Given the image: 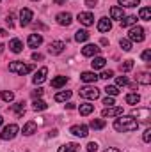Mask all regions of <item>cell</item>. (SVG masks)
Instances as JSON below:
<instances>
[{
	"instance_id": "7402d4cb",
	"label": "cell",
	"mask_w": 151,
	"mask_h": 152,
	"mask_svg": "<svg viewBox=\"0 0 151 152\" xmlns=\"http://www.w3.org/2000/svg\"><path fill=\"white\" fill-rule=\"evenodd\" d=\"M105 64H107V60L103 58V57H96L93 62H91V66H93V69L96 71V69H103L105 67Z\"/></svg>"
},
{
	"instance_id": "ffe728a7",
	"label": "cell",
	"mask_w": 151,
	"mask_h": 152,
	"mask_svg": "<svg viewBox=\"0 0 151 152\" xmlns=\"http://www.w3.org/2000/svg\"><path fill=\"white\" fill-rule=\"evenodd\" d=\"M70 97H71V90H62V92H57L53 99H55L57 103H62V101H68Z\"/></svg>"
},
{
	"instance_id": "7a4b0ae2",
	"label": "cell",
	"mask_w": 151,
	"mask_h": 152,
	"mask_svg": "<svg viewBox=\"0 0 151 152\" xmlns=\"http://www.w3.org/2000/svg\"><path fill=\"white\" fill-rule=\"evenodd\" d=\"M32 69H34V66L23 64V62H18V60H14V62L9 64V71L11 73H16V75H20V76H25L27 73H30Z\"/></svg>"
},
{
	"instance_id": "4fadbf2b",
	"label": "cell",
	"mask_w": 151,
	"mask_h": 152,
	"mask_svg": "<svg viewBox=\"0 0 151 152\" xmlns=\"http://www.w3.org/2000/svg\"><path fill=\"white\" fill-rule=\"evenodd\" d=\"M151 115V110L150 108H137L132 112V117H137V118H142V120H148Z\"/></svg>"
},
{
	"instance_id": "30bf717a",
	"label": "cell",
	"mask_w": 151,
	"mask_h": 152,
	"mask_svg": "<svg viewBox=\"0 0 151 152\" xmlns=\"http://www.w3.org/2000/svg\"><path fill=\"white\" fill-rule=\"evenodd\" d=\"M103 117H121L123 115V108H119V106H109V108H105L103 112H101Z\"/></svg>"
},
{
	"instance_id": "d4e9b609",
	"label": "cell",
	"mask_w": 151,
	"mask_h": 152,
	"mask_svg": "<svg viewBox=\"0 0 151 152\" xmlns=\"http://www.w3.org/2000/svg\"><path fill=\"white\" fill-rule=\"evenodd\" d=\"M135 23H137V16H123V20H121V27H130Z\"/></svg>"
},
{
	"instance_id": "f1b7e54d",
	"label": "cell",
	"mask_w": 151,
	"mask_h": 152,
	"mask_svg": "<svg viewBox=\"0 0 151 152\" xmlns=\"http://www.w3.org/2000/svg\"><path fill=\"white\" fill-rule=\"evenodd\" d=\"M137 83H142V85H150L151 83V76L150 73H141L137 76Z\"/></svg>"
},
{
	"instance_id": "484cf974",
	"label": "cell",
	"mask_w": 151,
	"mask_h": 152,
	"mask_svg": "<svg viewBox=\"0 0 151 152\" xmlns=\"http://www.w3.org/2000/svg\"><path fill=\"white\" fill-rule=\"evenodd\" d=\"M11 110H13V112H16L18 117H21V115L25 113V103H23V101H21V103H16V104H13V106H11Z\"/></svg>"
},
{
	"instance_id": "681fc988",
	"label": "cell",
	"mask_w": 151,
	"mask_h": 152,
	"mask_svg": "<svg viewBox=\"0 0 151 152\" xmlns=\"http://www.w3.org/2000/svg\"><path fill=\"white\" fill-rule=\"evenodd\" d=\"M105 152H121V151H119V149H115V147H109Z\"/></svg>"
},
{
	"instance_id": "4dcf8cb0",
	"label": "cell",
	"mask_w": 151,
	"mask_h": 152,
	"mask_svg": "<svg viewBox=\"0 0 151 152\" xmlns=\"http://www.w3.org/2000/svg\"><path fill=\"white\" fill-rule=\"evenodd\" d=\"M93 110H94V104H80V108H78L80 115H89L93 113Z\"/></svg>"
},
{
	"instance_id": "e575fe53",
	"label": "cell",
	"mask_w": 151,
	"mask_h": 152,
	"mask_svg": "<svg viewBox=\"0 0 151 152\" xmlns=\"http://www.w3.org/2000/svg\"><path fill=\"white\" fill-rule=\"evenodd\" d=\"M123 7H137L141 4V0H117Z\"/></svg>"
},
{
	"instance_id": "8992f818",
	"label": "cell",
	"mask_w": 151,
	"mask_h": 152,
	"mask_svg": "<svg viewBox=\"0 0 151 152\" xmlns=\"http://www.w3.org/2000/svg\"><path fill=\"white\" fill-rule=\"evenodd\" d=\"M32 16H34V12L30 11V9H21L20 11V25L21 27H29L30 25V21H32Z\"/></svg>"
},
{
	"instance_id": "b9f144b4",
	"label": "cell",
	"mask_w": 151,
	"mask_h": 152,
	"mask_svg": "<svg viewBox=\"0 0 151 152\" xmlns=\"http://www.w3.org/2000/svg\"><path fill=\"white\" fill-rule=\"evenodd\" d=\"M142 140H144L146 143H150V142H151V129H150V127L144 131V136H142Z\"/></svg>"
},
{
	"instance_id": "cb8c5ba5",
	"label": "cell",
	"mask_w": 151,
	"mask_h": 152,
	"mask_svg": "<svg viewBox=\"0 0 151 152\" xmlns=\"http://www.w3.org/2000/svg\"><path fill=\"white\" fill-rule=\"evenodd\" d=\"M78 147H80L78 143H64V145L59 147V152H76Z\"/></svg>"
},
{
	"instance_id": "8d00e7d4",
	"label": "cell",
	"mask_w": 151,
	"mask_h": 152,
	"mask_svg": "<svg viewBox=\"0 0 151 152\" xmlns=\"http://www.w3.org/2000/svg\"><path fill=\"white\" fill-rule=\"evenodd\" d=\"M105 92H107V94H109V96H117V94H119V88H117V87H114V85H107V87H105Z\"/></svg>"
},
{
	"instance_id": "ee69618b",
	"label": "cell",
	"mask_w": 151,
	"mask_h": 152,
	"mask_svg": "<svg viewBox=\"0 0 151 152\" xmlns=\"http://www.w3.org/2000/svg\"><path fill=\"white\" fill-rule=\"evenodd\" d=\"M141 57H142V60H146V62H150V60H151V51H150V50H146V51H142V55H141Z\"/></svg>"
},
{
	"instance_id": "277c9868",
	"label": "cell",
	"mask_w": 151,
	"mask_h": 152,
	"mask_svg": "<svg viewBox=\"0 0 151 152\" xmlns=\"http://www.w3.org/2000/svg\"><path fill=\"white\" fill-rule=\"evenodd\" d=\"M18 131H20V129H18V126H16V124H9V126H5V127H4V131H2V134H0V138H2V140H5V142H7V140H13V138L18 134Z\"/></svg>"
},
{
	"instance_id": "bcb514c9",
	"label": "cell",
	"mask_w": 151,
	"mask_h": 152,
	"mask_svg": "<svg viewBox=\"0 0 151 152\" xmlns=\"http://www.w3.org/2000/svg\"><path fill=\"white\" fill-rule=\"evenodd\" d=\"M13 20H14V16H13V14H7L5 21H7V25H9V27H13V25H14V21H13Z\"/></svg>"
},
{
	"instance_id": "db71d44e",
	"label": "cell",
	"mask_w": 151,
	"mask_h": 152,
	"mask_svg": "<svg viewBox=\"0 0 151 152\" xmlns=\"http://www.w3.org/2000/svg\"><path fill=\"white\" fill-rule=\"evenodd\" d=\"M0 2H2V0H0Z\"/></svg>"
},
{
	"instance_id": "d6a6232c",
	"label": "cell",
	"mask_w": 151,
	"mask_h": 152,
	"mask_svg": "<svg viewBox=\"0 0 151 152\" xmlns=\"http://www.w3.org/2000/svg\"><path fill=\"white\" fill-rule=\"evenodd\" d=\"M89 126H91L93 129H103V127H105V120H101V118H93Z\"/></svg>"
},
{
	"instance_id": "f907efd6",
	"label": "cell",
	"mask_w": 151,
	"mask_h": 152,
	"mask_svg": "<svg viewBox=\"0 0 151 152\" xmlns=\"http://www.w3.org/2000/svg\"><path fill=\"white\" fill-rule=\"evenodd\" d=\"M66 108H68V110H75V103H68Z\"/></svg>"
},
{
	"instance_id": "9a60e30c",
	"label": "cell",
	"mask_w": 151,
	"mask_h": 152,
	"mask_svg": "<svg viewBox=\"0 0 151 152\" xmlns=\"http://www.w3.org/2000/svg\"><path fill=\"white\" fill-rule=\"evenodd\" d=\"M27 44H29L30 48H38V46L43 44V37H41L39 34H30L29 39H27Z\"/></svg>"
},
{
	"instance_id": "836d02e7",
	"label": "cell",
	"mask_w": 151,
	"mask_h": 152,
	"mask_svg": "<svg viewBox=\"0 0 151 152\" xmlns=\"http://www.w3.org/2000/svg\"><path fill=\"white\" fill-rule=\"evenodd\" d=\"M119 69H121L123 73H128V71H132V69H133V60H124V62L119 66Z\"/></svg>"
},
{
	"instance_id": "f6af8a7d",
	"label": "cell",
	"mask_w": 151,
	"mask_h": 152,
	"mask_svg": "<svg viewBox=\"0 0 151 152\" xmlns=\"http://www.w3.org/2000/svg\"><path fill=\"white\" fill-rule=\"evenodd\" d=\"M87 151L89 152H96L98 151V145H96L94 142H91V143H87Z\"/></svg>"
},
{
	"instance_id": "83f0119b",
	"label": "cell",
	"mask_w": 151,
	"mask_h": 152,
	"mask_svg": "<svg viewBox=\"0 0 151 152\" xmlns=\"http://www.w3.org/2000/svg\"><path fill=\"white\" fill-rule=\"evenodd\" d=\"M32 108H34L36 112H43V110H46V108H48V104H46L44 101H41V99H34Z\"/></svg>"
},
{
	"instance_id": "ba28073f",
	"label": "cell",
	"mask_w": 151,
	"mask_h": 152,
	"mask_svg": "<svg viewBox=\"0 0 151 152\" xmlns=\"http://www.w3.org/2000/svg\"><path fill=\"white\" fill-rule=\"evenodd\" d=\"M70 133L75 134V136H80V138H85V136L89 134V129H87V126H84V124H76V126H71Z\"/></svg>"
},
{
	"instance_id": "5b68a950",
	"label": "cell",
	"mask_w": 151,
	"mask_h": 152,
	"mask_svg": "<svg viewBox=\"0 0 151 152\" xmlns=\"http://www.w3.org/2000/svg\"><path fill=\"white\" fill-rule=\"evenodd\" d=\"M80 96L85 99H98L100 97V90L96 87H82L80 88Z\"/></svg>"
},
{
	"instance_id": "4316f807",
	"label": "cell",
	"mask_w": 151,
	"mask_h": 152,
	"mask_svg": "<svg viewBox=\"0 0 151 152\" xmlns=\"http://www.w3.org/2000/svg\"><path fill=\"white\" fill-rule=\"evenodd\" d=\"M139 18L144 20V21H150L151 20V9L150 7H142V9L139 11Z\"/></svg>"
},
{
	"instance_id": "e0dca14e",
	"label": "cell",
	"mask_w": 151,
	"mask_h": 152,
	"mask_svg": "<svg viewBox=\"0 0 151 152\" xmlns=\"http://www.w3.org/2000/svg\"><path fill=\"white\" fill-rule=\"evenodd\" d=\"M80 80H82V81H85V83H96L98 76H96V73L85 71V73H82V75H80Z\"/></svg>"
},
{
	"instance_id": "603a6c76",
	"label": "cell",
	"mask_w": 151,
	"mask_h": 152,
	"mask_svg": "<svg viewBox=\"0 0 151 152\" xmlns=\"http://www.w3.org/2000/svg\"><path fill=\"white\" fill-rule=\"evenodd\" d=\"M66 81H68V78H66V76H57V78H53V80H52V87H53V88H61V87H64V85H66Z\"/></svg>"
},
{
	"instance_id": "d6986e66",
	"label": "cell",
	"mask_w": 151,
	"mask_h": 152,
	"mask_svg": "<svg viewBox=\"0 0 151 152\" xmlns=\"http://www.w3.org/2000/svg\"><path fill=\"white\" fill-rule=\"evenodd\" d=\"M38 131V126H36V122H27L25 126H23V134H27V136H30V134H34Z\"/></svg>"
},
{
	"instance_id": "7dc6e473",
	"label": "cell",
	"mask_w": 151,
	"mask_h": 152,
	"mask_svg": "<svg viewBox=\"0 0 151 152\" xmlns=\"http://www.w3.org/2000/svg\"><path fill=\"white\" fill-rule=\"evenodd\" d=\"M85 5H87L89 9H93V7L96 5V0H85Z\"/></svg>"
},
{
	"instance_id": "1f68e13d",
	"label": "cell",
	"mask_w": 151,
	"mask_h": 152,
	"mask_svg": "<svg viewBox=\"0 0 151 152\" xmlns=\"http://www.w3.org/2000/svg\"><path fill=\"white\" fill-rule=\"evenodd\" d=\"M87 39H89V32L87 30H78L75 34V41H78V42H84Z\"/></svg>"
},
{
	"instance_id": "f5cc1de1",
	"label": "cell",
	"mask_w": 151,
	"mask_h": 152,
	"mask_svg": "<svg viewBox=\"0 0 151 152\" xmlns=\"http://www.w3.org/2000/svg\"><path fill=\"white\" fill-rule=\"evenodd\" d=\"M2 122H4V117H0V126H2Z\"/></svg>"
},
{
	"instance_id": "3957f363",
	"label": "cell",
	"mask_w": 151,
	"mask_h": 152,
	"mask_svg": "<svg viewBox=\"0 0 151 152\" xmlns=\"http://www.w3.org/2000/svg\"><path fill=\"white\" fill-rule=\"evenodd\" d=\"M144 37H146V36H144V28H142V27L133 25V27L130 28V32H128V39L133 41V42H142Z\"/></svg>"
},
{
	"instance_id": "5bb4252c",
	"label": "cell",
	"mask_w": 151,
	"mask_h": 152,
	"mask_svg": "<svg viewBox=\"0 0 151 152\" xmlns=\"http://www.w3.org/2000/svg\"><path fill=\"white\" fill-rule=\"evenodd\" d=\"M46 75H48V67H41L38 73L34 75V78H32V81L36 83V85H41L44 80H46Z\"/></svg>"
},
{
	"instance_id": "ac0fdd59",
	"label": "cell",
	"mask_w": 151,
	"mask_h": 152,
	"mask_svg": "<svg viewBox=\"0 0 151 152\" xmlns=\"http://www.w3.org/2000/svg\"><path fill=\"white\" fill-rule=\"evenodd\" d=\"M9 50H11L13 53H20V51L23 50V42H21L20 39H13V41L9 42Z\"/></svg>"
},
{
	"instance_id": "7bdbcfd3",
	"label": "cell",
	"mask_w": 151,
	"mask_h": 152,
	"mask_svg": "<svg viewBox=\"0 0 151 152\" xmlns=\"http://www.w3.org/2000/svg\"><path fill=\"white\" fill-rule=\"evenodd\" d=\"M43 94H44V90H43V88H36V90H32V97H34V99L41 97Z\"/></svg>"
},
{
	"instance_id": "c3c4849f",
	"label": "cell",
	"mask_w": 151,
	"mask_h": 152,
	"mask_svg": "<svg viewBox=\"0 0 151 152\" xmlns=\"http://www.w3.org/2000/svg\"><path fill=\"white\" fill-rule=\"evenodd\" d=\"M32 58L34 60H43V55L41 53H32Z\"/></svg>"
},
{
	"instance_id": "60d3db41",
	"label": "cell",
	"mask_w": 151,
	"mask_h": 152,
	"mask_svg": "<svg viewBox=\"0 0 151 152\" xmlns=\"http://www.w3.org/2000/svg\"><path fill=\"white\" fill-rule=\"evenodd\" d=\"M117 85H119V87L128 85V78H126V76H119V78H117Z\"/></svg>"
},
{
	"instance_id": "74e56055",
	"label": "cell",
	"mask_w": 151,
	"mask_h": 152,
	"mask_svg": "<svg viewBox=\"0 0 151 152\" xmlns=\"http://www.w3.org/2000/svg\"><path fill=\"white\" fill-rule=\"evenodd\" d=\"M2 99L7 101V103H11V101L14 99V94H13L11 90H4V92H2Z\"/></svg>"
},
{
	"instance_id": "d590c367",
	"label": "cell",
	"mask_w": 151,
	"mask_h": 152,
	"mask_svg": "<svg viewBox=\"0 0 151 152\" xmlns=\"http://www.w3.org/2000/svg\"><path fill=\"white\" fill-rule=\"evenodd\" d=\"M119 46H121L123 51H130V50H132V41H130V39H121V41H119Z\"/></svg>"
},
{
	"instance_id": "6da1fadb",
	"label": "cell",
	"mask_w": 151,
	"mask_h": 152,
	"mask_svg": "<svg viewBox=\"0 0 151 152\" xmlns=\"http://www.w3.org/2000/svg\"><path fill=\"white\" fill-rule=\"evenodd\" d=\"M114 129L119 133H130L139 129V122L135 120V117H121L114 122Z\"/></svg>"
},
{
	"instance_id": "2e32d148",
	"label": "cell",
	"mask_w": 151,
	"mask_h": 152,
	"mask_svg": "<svg viewBox=\"0 0 151 152\" xmlns=\"http://www.w3.org/2000/svg\"><path fill=\"white\" fill-rule=\"evenodd\" d=\"M110 28H112V23H110L109 18H101V20L98 21V30H100V32H109Z\"/></svg>"
},
{
	"instance_id": "816d5d0a",
	"label": "cell",
	"mask_w": 151,
	"mask_h": 152,
	"mask_svg": "<svg viewBox=\"0 0 151 152\" xmlns=\"http://www.w3.org/2000/svg\"><path fill=\"white\" fill-rule=\"evenodd\" d=\"M55 4H59V5H62V4H64V0H55Z\"/></svg>"
},
{
	"instance_id": "8fae6325",
	"label": "cell",
	"mask_w": 151,
	"mask_h": 152,
	"mask_svg": "<svg viewBox=\"0 0 151 152\" xmlns=\"http://www.w3.org/2000/svg\"><path fill=\"white\" fill-rule=\"evenodd\" d=\"M71 21H73V16H71L70 12H61V14H57V23H59V25L68 27V25H71Z\"/></svg>"
},
{
	"instance_id": "f35d334b",
	"label": "cell",
	"mask_w": 151,
	"mask_h": 152,
	"mask_svg": "<svg viewBox=\"0 0 151 152\" xmlns=\"http://www.w3.org/2000/svg\"><path fill=\"white\" fill-rule=\"evenodd\" d=\"M112 76H114V71H110V69H109V71H103V73L98 76V78H101V80H110Z\"/></svg>"
},
{
	"instance_id": "7c38bea8",
	"label": "cell",
	"mask_w": 151,
	"mask_h": 152,
	"mask_svg": "<svg viewBox=\"0 0 151 152\" xmlns=\"http://www.w3.org/2000/svg\"><path fill=\"white\" fill-rule=\"evenodd\" d=\"M98 53H100V48H98L96 44H87V46L82 48V55H84V57H94V55H98Z\"/></svg>"
},
{
	"instance_id": "52a82bcc",
	"label": "cell",
	"mask_w": 151,
	"mask_h": 152,
	"mask_svg": "<svg viewBox=\"0 0 151 152\" xmlns=\"http://www.w3.org/2000/svg\"><path fill=\"white\" fill-rule=\"evenodd\" d=\"M64 48H66V44L62 41H52L50 46H48V53L50 55H59V53L64 51Z\"/></svg>"
},
{
	"instance_id": "ab89813d",
	"label": "cell",
	"mask_w": 151,
	"mask_h": 152,
	"mask_svg": "<svg viewBox=\"0 0 151 152\" xmlns=\"http://www.w3.org/2000/svg\"><path fill=\"white\" fill-rule=\"evenodd\" d=\"M103 104L109 108V106H114V104H115V101H114L112 96H109V97H105V99H103Z\"/></svg>"
},
{
	"instance_id": "9c48e42d",
	"label": "cell",
	"mask_w": 151,
	"mask_h": 152,
	"mask_svg": "<svg viewBox=\"0 0 151 152\" xmlns=\"http://www.w3.org/2000/svg\"><path fill=\"white\" fill-rule=\"evenodd\" d=\"M76 20H78L82 25H85V27H91V25L94 23V16H93L91 12H78Z\"/></svg>"
},
{
	"instance_id": "f546056e",
	"label": "cell",
	"mask_w": 151,
	"mask_h": 152,
	"mask_svg": "<svg viewBox=\"0 0 151 152\" xmlns=\"http://www.w3.org/2000/svg\"><path fill=\"white\" fill-rule=\"evenodd\" d=\"M124 101H126V103H128V104H137V103H139V101H141V96H139V94H135V92H133V94H128V96H126V97H124Z\"/></svg>"
},
{
	"instance_id": "44dd1931",
	"label": "cell",
	"mask_w": 151,
	"mask_h": 152,
	"mask_svg": "<svg viewBox=\"0 0 151 152\" xmlns=\"http://www.w3.org/2000/svg\"><path fill=\"white\" fill-rule=\"evenodd\" d=\"M123 16H124V11L121 9V7H110V18L112 20H123Z\"/></svg>"
}]
</instances>
